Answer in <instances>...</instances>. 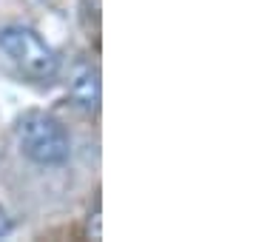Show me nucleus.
<instances>
[{"instance_id":"nucleus-1","label":"nucleus","mask_w":256,"mask_h":242,"mask_svg":"<svg viewBox=\"0 0 256 242\" xmlns=\"http://www.w3.org/2000/svg\"><path fill=\"white\" fill-rule=\"evenodd\" d=\"M20 151L37 166H63L72 157V137L46 112H26L14 126Z\"/></svg>"},{"instance_id":"nucleus-2","label":"nucleus","mask_w":256,"mask_h":242,"mask_svg":"<svg viewBox=\"0 0 256 242\" xmlns=\"http://www.w3.org/2000/svg\"><path fill=\"white\" fill-rule=\"evenodd\" d=\"M0 52L34 83H52L60 74V54L28 26L0 28Z\"/></svg>"},{"instance_id":"nucleus-3","label":"nucleus","mask_w":256,"mask_h":242,"mask_svg":"<svg viewBox=\"0 0 256 242\" xmlns=\"http://www.w3.org/2000/svg\"><path fill=\"white\" fill-rule=\"evenodd\" d=\"M68 94L80 108L97 112L100 108V72H97V66L92 63L77 66L72 72V80H68Z\"/></svg>"},{"instance_id":"nucleus-4","label":"nucleus","mask_w":256,"mask_h":242,"mask_svg":"<svg viewBox=\"0 0 256 242\" xmlns=\"http://www.w3.org/2000/svg\"><path fill=\"white\" fill-rule=\"evenodd\" d=\"M9 231H12V222H9V216H6V211L0 208V240L9 236Z\"/></svg>"},{"instance_id":"nucleus-5","label":"nucleus","mask_w":256,"mask_h":242,"mask_svg":"<svg viewBox=\"0 0 256 242\" xmlns=\"http://www.w3.org/2000/svg\"><path fill=\"white\" fill-rule=\"evenodd\" d=\"M82 3H86V6H88V9H94V12L100 9V0H82Z\"/></svg>"}]
</instances>
